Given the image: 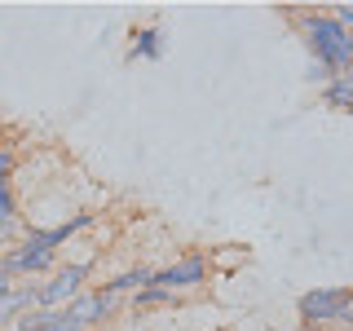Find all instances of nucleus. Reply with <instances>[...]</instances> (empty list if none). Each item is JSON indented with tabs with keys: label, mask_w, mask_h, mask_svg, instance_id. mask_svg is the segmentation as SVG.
<instances>
[{
	"label": "nucleus",
	"mask_w": 353,
	"mask_h": 331,
	"mask_svg": "<svg viewBox=\"0 0 353 331\" xmlns=\"http://www.w3.org/2000/svg\"><path fill=\"white\" fill-rule=\"evenodd\" d=\"M301 36L309 44V53H314V71H309V80H336V75H349L353 66V31L336 27L323 9H309L301 14Z\"/></svg>",
	"instance_id": "obj_1"
},
{
	"label": "nucleus",
	"mask_w": 353,
	"mask_h": 331,
	"mask_svg": "<svg viewBox=\"0 0 353 331\" xmlns=\"http://www.w3.org/2000/svg\"><path fill=\"white\" fill-rule=\"evenodd\" d=\"M349 301L353 292L349 287H314V292L301 296V323L305 327H323V323H349Z\"/></svg>",
	"instance_id": "obj_2"
},
{
	"label": "nucleus",
	"mask_w": 353,
	"mask_h": 331,
	"mask_svg": "<svg viewBox=\"0 0 353 331\" xmlns=\"http://www.w3.org/2000/svg\"><path fill=\"white\" fill-rule=\"evenodd\" d=\"M115 309H119V296H106L102 287H93V292L71 296V301L62 305V318H66L75 331H97L110 314H115Z\"/></svg>",
	"instance_id": "obj_3"
},
{
	"label": "nucleus",
	"mask_w": 353,
	"mask_h": 331,
	"mask_svg": "<svg viewBox=\"0 0 353 331\" xmlns=\"http://www.w3.org/2000/svg\"><path fill=\"white\" fill-rule=\"evenodd\" d=\"M88 270H93L88 261L58 265L49 283H36V309H62L66 301H71V296H80V292H84V279H88Z\"/></svg>",
	"instance_id": "obj_4"
},
{
	"label": "nucleus",
	"mask_w": 353,
	"mask_h": 331,
	"mask_svg": "<svg viewBox=\"0 0 353 331\" xmlns=\"http://www.w3.org/2000/svg\"><path fill=\"white\" fill-rule=\"evenodd\" d=\"M0 265H5V274L9 279H36V274H44V270H53L58 265V252L53 248H36V243H14L9 252H0Z\"/></svg>",
	"instance_id": "obj_5"
},
{
	"label": "nucleus",
	"mask_w": 353,
	"mask_h": 331,
	"mask_svg": "<svg viewBox=\"0 0 353 331\" xmlns=\"http://www.w3.org/2000/svg\"><path fill=\"white\" fill-rule=\"evenodd\" d=\"M208 279V257H199V252H190V257H181V261H172V265H163V270H154V279L150 287H163V292H190V287H199Z\"/></svg>",
	"instance_id": "obj_6"
},
{
	"label": "nucleus",
	"mask_w": 353,
	"mask_h": 331,
	"mask_svg": "<svg viewBox=\"0 0 353 331\" xmlns=\"http://www.w3.org/2000/svg\"><path fill=\"white\" fill-rule=\"evenodd\" d=\"M27 309H36V283L27 287H9L5 296H0V327H14Z\"/></svg>",
	"instance_id": "obj_7"
},
{
	"label": "nucleus",
	"mask_w": 353,
	"mask_h": 331,
	"mask_svg": "<svg viewBox=\"0 0 353 331\" xmlns=\"http://www.w3.org/2000/svg\"><path fill=\"white\" fill-rule=\"evenodd\" d=\"M172 305H181V296H176V292H163V287H137V292H132V301H128L132 314H150V309H172Z\"/></svg>",
	"instance_id": "obj_8"
},
{
	"label": "nucleus",
	"mask_w": 353,
	"mask_h": 331,
	"mask_svg": "<svg viewBox=\"0 0 353 331\" xmlns=\"http://www.w3.org/2000/svg\"><path fill=\"white\" fill-rule=\"evenodd\" d=\"M128 58L159 62L163 58V31L159 27H137V31H132V53H128Z\"/></svg>",
	"instance_id": "obj_9"
},
{
	"label": "nucleus",
	"mask_w": 353,
	"mask_h": 331,
	"mask_svg": "<svg viewBox=\"0 0 353 331\" xmlns=\"http://www.w3.org/2000/svg\"><path fill=\"white\" fill-rule=\"evenodd\" d=\"M150 279H154L150 265H137V270H124V274H115V279H106L102 292L106 296H124V292H137V287H150Z\"/></svg>",
	"instance_id": "obj_10"
},
{
	"label": "nucleus",
	"mask_w": 353,
	"mask_h": 331,
	"mask_svg": "<svg viewBox=\"0 0 353 331\" xmlns=\"http://www.w3.org/2000/svg\"><path fill=\"white\" fill-rule=\"evenodd\" d=\"M323 102L331 110H349L353 106V75H336V80L323 84Z\"/></svg>",
	"instance_id": "obj_11"
},
{
	"label": "nucleus",
	"mask_w": 353,
	"mask_h": 331,
	"mask_svg": "<svg viewBox=\"0 0 353 331\" xmlns=\"http://www.w3.org/2000/svg\"><path fill=\"white\" fill-rule=\"evenodd\" d=\"M0 217H18V199H14L9 181H0Z\"/></svg>",
	"instance_id": "obj_12"
},
{
	"label": "nucleus",
	"mask_w": 353,
	"mask_h": 331,
	"mask_svg": "<svg viewBox=\"0 0 353 331\" xmlns=\"http://www.w3.org/2000/svg\"><path fill=\"white\" fill-rule=\"evenodd\" d=\"M22 230V217H0V243H14Z\"/></svg>",
	"instance_id": "obj_13"
},
{
	"label": "nucleus",
	"mask_w": 353,
	"mask_h": 331,
	"mask_svg": "<svg viewBox=\"0 0 353 331\" xmlns=\"http://www.w3.org/2000/svg\"><path fill=\"white\" fill-rule=\"evenodd\" d=\"M18 168V159H14V150H0V181H9Z\"/></svg>",
	"instance_id": "obj_14"
},
{
	"label": "nucleus",
	"mask_w": 353,
	"mask_h": 331,
	"mask_svg": "<svg viewBox=\"0 0 353 331\" xmlns=\"http://www.w3.org/2000/svg\"><path fill=\"white\" fill-rule=\"evenodd\" d=\"M9 287H14V279H9V274H5V265H0V296H5Z\"/></svg>",
	"instance_id": "obj_15"
}]
</instances>
